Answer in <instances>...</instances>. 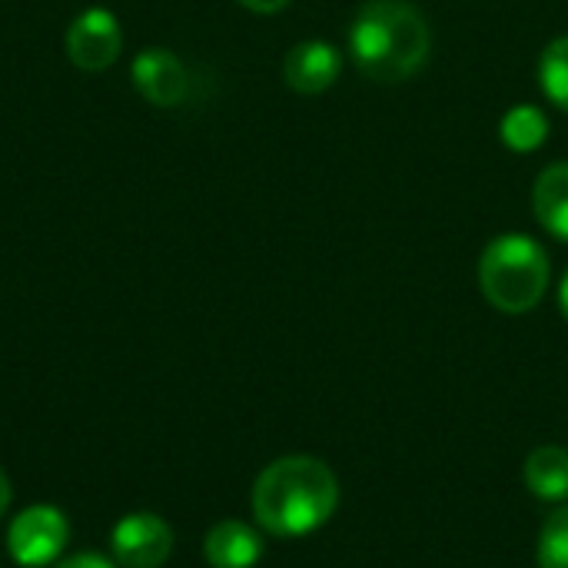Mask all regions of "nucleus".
I'll return each instance as SVG.
<instances>
[{"label":"nucleus","mask_w":568,"mask_h":568,"mask_svg":"<svg viewBox=\"0 0 568 568\" xmlns=\"http://www.w3.org/2000/svg\"><path fill=\"white\" fill-rule=\"evenodd\" d=\"M343 73V57L326 40H303L283 60V77L296 93H323Z\"/></svg>","instance_id":"nucleus-8"},{"label":"nucleus","mask_w":568,"mask_h":568,"mask_svg":"<svg viewBox=\"0 0 568 568\" xmlns=\"http://www.w3.org/2000/svg\"><path fill=\"white\" fill-rule=\"evenodd\" d=\"M70 539L67 516L57 506H30L7 529L10 559L23 568L50 566Z\"/></svg>","instance_id":"nucleus-4"},{"label":"nucleus","mask_w":568,"mask_h":568,"mask_svg":"<svg viewBox=\"0 0 568 568\" xmlns=\"http://www.w3.org/2000/svg\"><path fill=\"white\" fill-rule=\"evenodd\" d=\"M10 483H7V476H3V469H0V519H3V513H7V506H10Z\"/></svg>","instance_id":"nucleus-17"},{"label":"nucleus","mask_w":568,"mask_h":568,"mask_svg":"<svg viewBox=\"0 0 568 568\" xmlns=\"http://www.w3.org/2000/svg\"><path fill=\"white\" fill-rule=\"evenodd\" d=\"M499 133H503V143H506L509 150L529 153V150H536V146L546 143V136H549V120H546V113H542L539 106L519 103V106H513V110L503 116Z\"/></svg>","instance_id":"nucleus-12"},{"label":"nucleus","mask_w":568,"mask_h":568,"mask_svg":"<svg viewBox=\"0 0 568 568\" xmlns=\"http://www.w3.org/2000/svg\"><path fill=\"white\" fill-rule=\"evenodd\" d=\"M539 83L546 90V97L568 110V37L552 40L546 50H542V60H539Z\"/></svg>","instance_id":"nucleus-13"},{"label":"nucleus","mask_w":568,"mask_h":568,"mask_svg":"<svg viewBox=\"0 0 568 568\" xmlns=\"http://www.w3.org/2000/svg\"><path fill=\"white\" fill-rule=\"evenodd\" d=\"M123 47V30L116 23V17L103 7H90L83 10L70 30H67V57L73 67L80 70H103L120 57Z\"/></svg>","instance_id":"nucleus-6"},{"label":"nucleus","mask_w":568,"mask_h":568,"mask_svg":"<svg viewBox=\"0 0 568 568\" xmlns=\"http://www.w3.org/2000/svg\"><path fill=\"white\" fill-rule=\"evenodd\" d=\"M203 556L213 568H253L263 559V536L240 519H223L206 532Z\"/></svg>","instance_id":"nucleus-9"},{"label":"nucleus","mask_w":568,"mask_h":568,"mask_svg":"<svg viewBox=\"0 0 568 568\" xmlns=\"http://www.w3.org/2000/svg\"><path fill=\"white\" fill-rule=\"evenodd\" d=\"M243 7H250V10H256V13H276V10H283L290 0H240Z\"/></svg>","instance_id":"nucleus-16"},{"label":"nucleus","mask_w":568,"mask_h":568,"mask_svg":"<svg viewBox=\"0 0 568 568\" xmlns=\"http://www.w3.org/2000/svg\"><path fill=\"white\" fill-rule=\"evenodd\" d=\"M539 568H568V506L556 509L539 532Z\"/></svg>","instance_id":"nucleus-14"},{"label":"nucleus","mask_w":568,"mask_h":568,"mask_svg":"<svg viewBox=\"0 0 568 568\" xmlns=\"http://www.w3.org/2000/svg\"><path fill=\"white\" fill-rule=\"evenodd\" d=\"M559 310H562V316L568 320V270L566 276H562V283H559Z\"/></svg>","instance_id":"nucleus-18"},{"label":"nucleus","mask_w":568,"mask_h":568,"mask_svg":"<svg viewBox=\"0 0 568 568\" xmlns=\"http://www.w3.org/2000/svg\"><path fill=\"white\" fill-rule=\"evenodd\" d=\"M479 286L499 313H529L546 296L549 256L526 233L496 236L479 256Z\"/></svg>","instance_id":"nucleus-3"},{"label":"nucleus","mask_w":568,"mask_h":568,"mask_svg":"<svg viewBox=\"0 0 568 568\" xmlns=\"http://www.w3.org/2000/svg\"><path fill=\"white\" fill-rule=\"evenodd\" d=\"M57 568H116L110 559L97 556V552H80V556H70L67 562H60Z\"/></svg>","instance_id":"nucleus-15"},{"label":"nucleus","mask_w":568,"mask_h":568,"mask_svg":"<svg viewBox=\"0 0 568 568\" xmlns=\"http://www.w3.org/2000/svg\"><path fill=\"white\" fill-rule=\"evenodd\" d=\"M526 486L542 503H566L568 449H562V446H539L526 459Z\"/></svg>","instance_id":"nucleus-11"},{"label":"nucleus","mask_w":568,"mask_h":568,"mask_svg":"<svg viewBox=\"0 0 568 568\" xmlns=\"http://www.w3.org/2000/svg\"><path fill=\"white\" fill-rule=\"evenodd\" d=\"M536 220L556 236L568 243V163H552L539 173L532 190Z\"/></svg>","instance_id":"nucleus-10"},{"label":"nucleus","mask_w":568,"mask_h":568,"mask_svg":"<svg viewBox=\"0 0 568 568\" xmlns=\"http://www.w3.org/2000/svg\"><path fill=\"white\" fill-rule=\"evenodd\" d=\"M133 83L153 106H176L186 93V67L166 47H146L133 57Z\"/></svg>","instance_id":"nucleus-7"},{"label":"nucleus","mask_w":568,"mask_h":568,"mask_svg":"<svg viewBox=\"0 0 568 568\" xmlns=\"http://www.w3.org/2000/svg\"><path fill=\"white\" fill-rule=\"evenodd\" d=\"M433 33L409 0H366L349 27V53L363 77L399 83L429 60Z\"/></svg>","instance_id":"nucleus-2"},{"label":"nucleus","mask_w":568,"mask_h":568,"mask_svg":"<svg viewBox=\"0 0 568 568\" xmlns=\"http://www.w3.org/2000/svg\"><path fill=\"white\" fill-rule=\"evenodd\" d=\"M110 546L123 568H160L173 552V529L153 513H133L116 523Z\"/></svg>","instance_id":"nucleus-5"},{"label":"nucleus","mask_w":568,"mask_h":568,"mask_svg":"<svg viewBox=\"0 0 568 568\" xmlns=\"http://www.w3.org/2000/svg\"><path fill=\"white\" fill-rule=\"evenodd\" d=\"M339 483L323 459L283 456L270 463L253 486V519L280 539L310 536L333 519Z\"/></svg>","instance_id":"nucleus-1"}]
</instances>
